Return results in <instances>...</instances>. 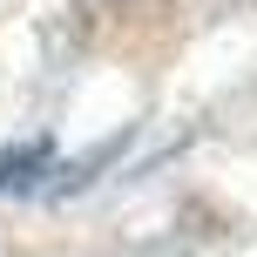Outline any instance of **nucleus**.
Instances as JSON below:
<instances>
[{"mask_svg":"<svg viewBox=\"0 0 257 257\" xmlns=\"http://www.w3.org/2000/svg\"><path fill=\"white\" fill-rule=\"evenodd\" d=\"M48 156H54L48 136H34V142H21V149H7V156H0V190H34V169H48Z\"/></svg>","mask_w":257,"mask_h":257,"instance_id":"nucleus-1","label":"nucleus"}]
</instances>
